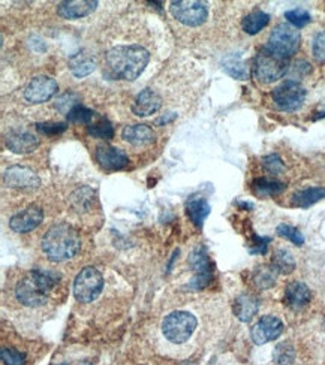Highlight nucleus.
<instances>
[{"label":"nucleus","instance_id":"6ab92c4d","mask_svg":"<svg viewBox=\"0 0 325 365\" xmlns=\"http://www.w3.org/2000/svg\"><path fill=\"white\" fill-rule=\"evenodd\" d=\"M283 301L290 309L302 310L310 301V289L303 282H291L285 289Z\"/></svg>","mask_w":325,"mask_h":365},{"label":"nucleus","instance_id":"e433bc0d","mask_svg":"<svg viewBox=\"0 0 325 365\" xmlns=\"http://www.w3.org/2000/svg\"><path fill=\"white\" fill-rule=\"evenodd\" d=\"M78 96L77 94H74V93H65L62 97H60V99L56 102V106H57V109L59 111H62V113H69L72 108L74 106H77L78 104Z\"/></svg>","mask_w":325,"mask_h":365},{"label":"nucleus","instance_id":"9b49d317","mask_svg":"<svg viewBox=\"0 0 325 365\" xmlns=\"http://www.w3.org/2000/svg\"><path fill=\"white\" fill-rule=\"evenodd\" d=\"M5 185L20 190H36L41 186V178L26 166H11L4 175Z\"/></svg>","mask_w":325,"mask_h":365},{"label":"nucleus","instance_id":"393cba45","mask_svg":"<svg viewBox=\"0 0 325 365\" xmlns=\"http://www.w3.org/2000/svg\"><path fill=\"white\" fill-rule=\"evenodd\" d=\"M325 198L324 187H309L305 190L297 192L293 197V205L300 206V209H307V206L317 204L318 201Z\"/></svg>","mask_w":325,"mask_h":365},{"label":"nucleus","instance_id":"72a5a7b5","mask_svg":"<svg viewBox=\"0 0 325 365\" xmlns=\"http://www.w3.org/2000/svg\"><path fill=\"white\" fill-rule=\"evenodd\" d=\"M278 234L286 240L294 242L295 246H303L305 245V237L300 230L291 225H279L278 226Z\"/></svg>","mask_w":325,"mask_h":365},{"label":"nucleus","instance_id":"9d476101","mask_svg":"<svg viewBox=\"0 0 325 365\" xmlns=\"http://www.w3.org/2000/svg\"><path fill=\"white\" fill-rule=\"evenodd\" d=\"M189 265L194 271V278L190 282V287L204 289L213 278V266L209 259L206 247H197L190 254Z\"/></svg>","mask_w":325,"mask_h":365},{"label":"nucleus","instance_id":"f3484780","mask_svg":"<svg viewBox=\"0 0 325 365\" xmlns=\"http://www.w3.org/2000/svg\"><path fill=\"white\" fill-rule=\"evenodd\" d=\"M39 141L26 130H11L6 135V147L17 154H29L38 149Z\"/></svg>","mask_w":325,"mask_h":365},{"label":"nucleus","instance_id":"5701e85b","mask_svg":"<svg viewBox=\"0 0 325 365\" xmlns=\"http://www.w3.org/2000/svg\"><path fill=\"white\" fill-rule=\"evenodd\" d=\"M286 189V185L282 181L278 180H271V178H255L254 182H252V190L259 198H269V197H276V194L282 193Z\"/></svg>","mask_w":325,"mask_h":365},{"label":"nucleus","instance_id":"2f4dec72","mask_svg":"<svg viewBox=\"0 0 325 365\" xmlns=\"http://www.w3.org/2000/svg\"><path fill=\"white\" fill-rule=\"evenodd\" d=\"M285 18L288 20V23L293 24V27L295 29H302L310 23V14L306 9L297 8V9H291L285 12Z\"/></svg>","mask_w":325,"mask_h":365},{"label":"nucleus","instance_id":"a19ab883","mask_svg":"<svg viewBox=\"0 0 325 365\" xmlns=\"http://www.w3.org/2000/svg\"><path fill=\"white\" fill-rule=\"evenodd\" d=\"M173 118H176V114L174 116H171V117H162V118H159L158 121H156V123H158V125H165L166 123V121H170V120H173Z\"/></svg>","mask_w":325,"mask_h":365},{"label":"nucleus","instance_id":"c9c22d12","mask_svg":"<svg viewBox=\"0 0 325 365\" xmlns=\"http://www.w3.org/2000/svg\"><path fill=\"white\" fill-rule=\"evenodd\" d=\"M36 129H38L39 133L47 137H54V135H60L68 129V125L65 123H38L36 125Z\"/></svg>","mask_w":325,"mask_h":365},{"label":"nucleus","instance_id":"f704fd0d","mask_svg":"<svg viewBox=\"0 0 325 365\" xmlns=\"http://www.w3.org/2000/svg\"><path fill=\"white\" fill-rule=\"evenodd\" d=\"M0 357H2L5 365H26V358H24V355L21 352L12 347H4Z\"/></svg>","mask_w":325,"mask_h":365},{"label":"nucleus","instance_id":"f257e3e1","mask_svg":"<svg viewBox=\"0 0 325 365\" xmlns=\"http://www.w3.org/2000/svg\"><path fill=\"white\" fill-rule=\"evenodd\" d=\"M150 54L140 45H118L106 53V66L117 80L134 81L146 69Z\"/></svg>","mask_w":325,"mask_h":365},{"label":"nucleus","instance_id":"4468645a","mask_svg":"<svg viewBox=\"0 0 325 365\" xmlns=\"http://www.w3.org/2000/svg\"><path fill=\"white\" fill-rule=\"evenodd\" d=\"M42 221H44V211L41 210V206L30 205L26 210H23L11 217L9 228L14 230V233L24 234L38 228L42 223Z\"/></svg>","mask_w":325,"mask_h":365},{"label":"nucleus","instance_id":"39448f33","mask_svg":"<svg viewBox=\"0 0 325 365\" xmlns=\"http://www.w3.org/2000/svg\"><path fill=\"white\" fill-rule=\"evenodd\" d=\"M197 328V319L188 311H174L168 314L162 323V333L168 342L182 345L192 337Z\"/></svg>","mask_w":325,"mask_h":365},{"label":"nucleus","instance_id":"6e6552de","mask_svg":"<svg viewBox=\"0 0 325 365\" xmlns=\"http://www.w3.org/2000/svg\"><path fill=\"white\" fill-rule=\"evenodd\" d=\"M273 101L282 111H297L306 99V90L297 81L288 80L273 90Z\"/></svg>","mask_w":325,"mask_h":365},{"label":"nucleus","instance_id":"f8f14e48","mask_svg":"<svg viewBox=\"0 0 325 365\" xmlns=\"http://www.w3.org/2000/svg\"><path fill=\"white\" fill-rule=\"evenodd\" d=\"M57 92V82L47 75H39L33 78L26 90H24V97L29 104H44L50 101Z\"/></svg>","mask_w":325,"mask_h":365},{"label":"nucleus","instance_id":"1a4fd4ad","mask_svg":"<svg viewBox=\"0 0 325 365\" xmlns=\"http://www.w3.org/2000/svg\"><path fill=\"white\" fill-rule=\"evenodd\" d=\"M170 11L177 21L190 27L200 26L209 17L207 6L202 2H195V0H178V2H173Z\"/></svg>","mask_w":325,"mask_h":365},{"label":"nucleus","instance_id":"a211bd4d","mask_svg":"<svg viewBox=\"0 0 325 365\" xmlns=\"http://www.w3.org/2000/svg\"><path fill=\"white\" fill-rule=\"evenodd\" d=\"M162 106L161 96L152 89H144L132 104V113L137 117H147L159 111Z\"/></svg>","mask_w":325,"mask_h":365},{"label":"nucleus","instance_id":"dca6fc26","mask_svg":"<svg viewBox=\"0 0 325 365\" xmlns=\"http://www.w3.org/2000/svg\"><path fill=\"white\" fill-rule=\"evenodd\" d=\"M96 6H98L96 0H69L59 4L57 14L66 20H77L90 16Z\"/></svg>","mask_w":325,"mask_h":365},{"label":"nucleus","instance_id":"79ce46f5","mask_svg":"<svg viewBox=\"0 0 325 365\" xmlns=\"http://www.w3.org/2000/svg\"><path fill=\"white\" fill-rule=\"evenodd\" d=\"M78 365H92L90 362H81V364H78Z\"/></svg>","mask_w":325,"mask_h":365},{"label":"nucleus","instance_id":"4c0bfd02","mask_svg":"<svg viewBox=\"0 0 325 365\" xmlns=\"http://www.w3.org/2000/svg\"><path fill=\"white\" fill-rule=\"evenodd\" d=\"M262 165L271 174H279L283 171V163L278 154H270V156L264 157Z\"/></svg>","mask_w":325,"mask_h":365},{"label":"nucleus","instance_id":"7c9ffc66","mask_svg":"<svg viewBox=\"0 0 325 365\" xmlns=\"http://www.w3.org/2000/svg\"><path fill=\"white\" fill-rule=\"evenodd\" d=\"M66 118L69 123L87 125L94 118V111H92V109L82 106V105H77L66 114Z\"/></svg>","mask_w":325,"mask_h":365},{"label":"nucleus","instance_id":"0eeeda50","mask_svg":"<svg viewBox=\"0 0 325 365\" xmlns=\"http://www.w3.org/2000/svg\"><path fill=\"white\" fill-rule=\"evenodd\" d=\"M300 41H302V38H300V32L295 27H293L291 24H279V26L274 27V30L270 33L267 47L279 56L290 58L298 50Z\"/></svg>","mask_w":325,"mask_h":365},{"label":"nucleus","instance_id":"412c9836","mask_svg":"<svg viewBox=\"0 0 325 365\" xmlns=\"http://www.w3.org/2000/svg\"><path fill=\"white\" fill-rule=\"evenodd\" d=\"M259 309V301L250 294L238 295L234 301V313L242 322H249L257 314Z\"/></svg>","mask_w":325,"mask_h":365},{"label":"nucleus","instance_id":"f03ea898","mask_svg":"<svg viewBox=\"0 0 325 365\" xmlns=\"http://www.w3.org/2000/svg\"><path fill=\"white\" fill-rule=\"evenodd\" d=\"M60 276L50 270H32L24 276L17 287V299L27 307H39L47 302L51 290L56 287Z\"/></svg>","mask_w":325,"mask_h":365},{"label":"nucleus","instance_id":"bb28decb","mask_svg":"<svg viewBox=\"0 0 325 365\" xmlns=\"http://www.w3.org/2000/svg\"><path fill=\"white\" fill-rule=\"evenodd\" d=\"M279 271L273 265H261L254 273V283L259 289H270L278 280Z\"/></svg>","mask_w":325,"mask_h":365},{"label":"nucleus","instance_id":"2eb2a0df","mask_svg":"<svg viewBox=\"0 0 325 365\" xmlns=\"http://www.w3.org/2000/svg\"><path fill=\"white\" fill-rule=\"evenodd\" d=\"M96 161L106 171H118V169H123L129 163L126 153L120 149L111 147V145H99L96 149Z\"/></svg>","mask_w":325,"mask_h":365},{"label":"nucleus","instance_id":"473e14b6","mask_svg":"<svg viewBox=\"0 0 325 365\" xmlns=\"http://www.w3.org/2000/svg\"><path fill=\"white\" fill-rule=\"evenodd\" d=\"M89 135L98 140H111L114 137V128L108 120H101L99 123H96L89 128Z\"/></svg>","mask_w":325,"mask_h":365},{"label":"nucleus","instance_id":"ea45409f","mask_svg":"<svg viewBox=\"0 0 325 365\" xmlns=\"http://www.w3.org/2000/svg\"><path fill=\"white\" fill-rule=\"evenodd\" d=\"M271 240L270 238H261V237H255V245L252 247V253H259L264 254L267 252V245Z\"/></svg>","mask_w":325,"mask_h":365},{"label":"nucleus","instance_id":"c85d7f7f","mask_svg":"<svg viewBox=\"0 0 325 365\" xmlns=\"http://www.w3.org/2000/svg\"><path fill=\"white\" fill-rule=\"evenodd\" d=\"M223 68H225L228 74H230L234 78H237V80H246L247 75H249V69H247L246 63L243 62L242 58L235 57V56L228 57L223 62Z\"/></svg>","mask_w":325,"mask_h":365},{"label":"nucleus","instance_id":"58836bf2","mask_svg":"<svg viewBox=\"0 0 325 365\" xmlns=\"http://www.w3.org/2000/svg\"><path fill=\"white\" fill-rule=\"evenodd\" d=\"M312 50H314V57L318 60L319 63L325 62V32H321L315 36Z\"/></svg>","mask_w":325,"mask_h":365},{"label":"nucleus","instance_id":"4be33fe9","mask_svg":"<svg viewBox=\"0 0 325 365\" xmlns=\"http://www.w3.org/2000/svg\"><path fill=\"white\" fill-rule=\"evenodd\" d=\"M122 137L132 145H144L154 141V132L147 125H132L123 129Z\"/></svg>","mask_w":325,"mask_h":365},{"label":"nucleus","instance_id":"7ed1b4c3","mask_svg":"<svg viewBox=\"0 0 325 365\" xmlns=\"http://www.w3.org/2000/svg\"><path fill=\"white\" fill-rule=\"evenodd\" d=\"M41 246L48 259L53 262H63L75 256L81 241L78 233L70 225L59 223L47 230Z\"/></svg>","mask_w":325,"mask_h":365},{"label":"nucleus","instance_id":"a878e982","mask_svg":"<svg viewBox=\"0 0 325 365\" xmlns=\"http://www.w3.org/2000/svg\"><path fill=\"white\" fill-rule=\"evenodd\" d=\"M270 21V16L262 11H254L246 16L242 21V27L247 35H257L264 27L267 26Z\"/></svg>","mask_w":325,"mask_h":365},{"label":"nucleus","instance_id":"aec40b11","mask_svg":"<svg viewBox=\"0 0 325 365\" xmlns=\"http://www.w3.org/2000/svg\"><path fill=\"white\" fill-rule=\"evenodd\" d=\"M210 210L211 209L207 199L198 197V194H194V197H190L186 201V214L190 218V222L198 228H201L204 221L209 217Z\"/></svg>","mask_w":325,"mask_h":365},{"label":"nucleus","instance_id":"37998d69","mask_svg":"<svg viewBox=\"0 0 325 365\" xmlns=\"http://www.w3.org/2000/svg\"><path fill=\"white\" fill-rule=\"evenodd\" d=\"M62 365H65V364H62Z\"/></svg>","mask_w":325,"mask_h":365},{"label":"nucleus","instance_id":"20e7f679","mask_svg":"<svg viewBox=\"0 0 325 365\" xmlns=\"http://www.w3.org/2000/svg\"><path fill=\"white\" fill-rule=\"evenodd\" d=\"M288 69V58L271 51L266 45L262 47L255 57L254 72L258 81L264 84H270L278 81L285 75Z\"/></svg>","mask_w":325,"mask_h":365},{"label":"nucleus","instance_id":"ddd939ff","mask_svg":"<svg viewBox=\"0 0 325 365\" xmlns=\"http://www.w3.org/2000/svg\"><path fill=\"white\" fill-rule=\"evenodd\" d=\"M283 333V323L279 318L274 316H264L250 331V337L255 345H266L273 340L279 338Z\"/></svg>","mask_w":325,"mask_h":365},{"label":"nucleus","instance_id":"c756f323","mask_svg":"<svg viewBox=\"0 0 325 365\" xmlns=\"http://www.w3.org/2000/svg\"><path fill=\"white\" fill-rule=\"evenodd\" d=\"M274 362L278 365H293L295 361V349L291 343H281L276 346L274 355H273Z\"/></svg>","mask_w":325,"mask_h":365},{"label":"nucleus","instance_id":"b1692460","mask_svg":"<svg viewBox=\"0 0 325 365\" xmlns=\"http://www.w3.org/2000/svg\"><path fill=\"white\" fill-rule=\"evenodd\" d=\"M94 66H96L94 58L84 51L77 53L75 56H72L69 58V69L77 78H84L90 75L94 70Z\"/></svg>","mask_w":325,"mask_h":365},{"label":"nucleus","instance_id":"423d86ee","mask_svg":"<svg viewBox=\"0 0 325 365\" xmlns=\"http://www.w3.org/2000/svg\"><path fill=\"white\" fill-rule=\"evenodd\" d=\"M104 289V277L101 273L93 268V266H86L81 270L75 277L74 282V295L80 302H92L101 295Z\"/></svg>","mask_w":325,"mask_h":365},{"label":"nucleus","instance_id":"cd10ccee","mask_svg":"<svg viewBox=\"0 0 325 365\" xmlns=\"http://www.w3.org/2000/svg\"><path fill=\"white\" fill-rule=\"evenodd\" d=\"M279 274H291L295 270V261L293 254L288 250H278L273 256V264Z\"/></svg>","mask_w":325,"mask_h":365}]
</instances>
